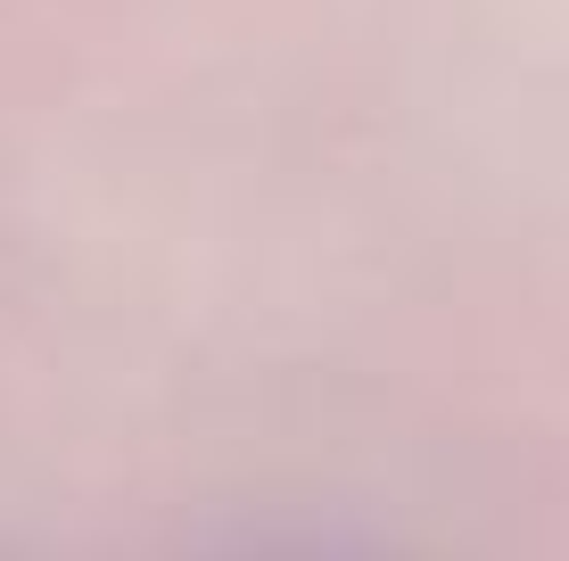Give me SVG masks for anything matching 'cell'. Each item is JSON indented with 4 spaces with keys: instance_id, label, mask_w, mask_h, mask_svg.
Wrapping results in <instances>:
<instances>
[{
    "instance_id": "cell-1",
    "label": "cell",
    "mask_w": 569,
    "mask_h": 561,
    "mask_svg": "<svg viewBox=\"0 0 569 561\" xmlns=\"http://www.w3.org/2000/svg\"><path fill=\"white\" fill-rule=\"evenodd\" d=\"M240 561H363V553H347V545H257Z\"/></svg>"
}]
</instances>
